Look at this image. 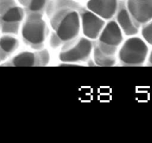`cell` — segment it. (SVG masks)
Instances as JSON below:
<instances>
[{"instance_id": "cell-1", "label": "cell", "mask_w": 152, "mask_h": 143, "mask_svg": "<svg viewBox=\"0 0 152 143\" xmlns=\"http://www.w3.org/2000/svg\"><path fill=\"white\" fill-rule=\"evenodd\" d=\"M48 17L53 30L50 40V45L53 49H56L79 37L81 22L80 12L76 8L53 13L48 15Z\"/></svg>"}, {"instance_id": "cell-2", "label": "cell", "mask_w": 152, "mask_h": 143, "mask_svg": "<svg viewBox=\"0 0 152 143\" xmlns=\"http://www.w3.org/2000/svg\"><path fill=\"white\" fill-rule=\"evenodd\" d=\"M22 40L34 49L43 48L47 39L48 29L42 14H27L20 28Z\"/></svg>"}, {"instance_id": "cell-3", "label": "cell", "mask_w": 152, "mask_h": 143, "mask_svg": "<svg viewBox=\"0 0 152 143\" xmlns=\"http://www.w3.org/2000/svg\"><path fill=\"white\" fill-rule=\"evenodd\" d=\"M148 53V48L145 42L132 36L122 44L117 52V58L122 65L138 66L145 63Z\"/></svg>"}, {"instance_id": "cell-4", "label": "cell", "mask_w": 152, "mask_h": 143, "mask_svg": "<svg viewBox=\"0 0 152 143\" xmlns=\"http://www.w3.org/2000/svg\"><path fill=\"white\" fill-rule=\"evenodd\" d=\"M91 40L86 37H79L62 46L59 58L62 63L80 64L89 60L93 52Z\"/></svg>"}, {"instance_id": "cell-5", "label": "cell", "mask_w": 152, "mask_h": 143, "mask_svg": "<svg viewBox=\"0 0 152 143\" xmlns=\"http://www.w3.org/2000/svg\"><path fill=\"white\" fill-rule=\"evenodd\" d=\"M25 18V11L22 7L15 5L0 16V31L3 34L16 35Z\"/></svg>"}, {"instance_id": "cell-6", "label": "cell", "mask_w": 152, "mask_h": 143, "mask_svg": "<svg viewBox=\"0 0 152 143\" xmlns=\"http://www.w3.org/2000/svg\"><path fill=\"white\" fill-rule=\"evenodd\" d=\"M80 15L81 31L84 37L91 40H97L105 24V20L89 10H82Z\"/></svg>"}, {"instance_id": "cell-7", "label": "cell", "mask_w": 152, "mask_h": 143, "mask_svg": "<svg viewBox=\"0 0 152 143\" xmlns=\"http://www.w3.org/2000/svg\"><path fill=\"white\" fill-rule=\"evenodd\" d=\"M127 9L137 25L152 19V0H128Z\"/></svg>"}, {"instance_id": "cell-8", "label": "cell", "mask_w": 152, "mask_h": 143, "mask_svg": "<svg viewBox=\"0 0 152 143\" xmlns=\"http://www.w3.org/2000/svg\"><path fill=\"white\" fill-rule=\"evenodd\" d=\"M123 41V33L117 22L114 20H111L105 24L97 38L98 43L116 49H118Z\"/></svg>"}, {"instance_id": "cell-9", "label": "cell", "mask_w": 152, "mask_h": 143, "mask_svg": "<svg viewBox=\"0 0 152 143\" xmlns=\"http://www.w3.org/2000/svg\"><path fill=\"white\" fill-rule=\"evenodd\" d=\"M87 8L104 20H109L115 16L118 10V1L117 0H89Z\"/></svg>"}, {"instance_id": "cell-10", "label": "cell", "mask_w": 152, "mask_h": 143, "mask_svg": "<svg viewBox=\"0 0 152 143\" xmlns=\"http://www.w3.org/2000/svg\"><path fill=\"white\" fill-rule=\"evenodd\" d=\"M115 15L116 22L120 26L123 34L132 37L138 34L140 25L134 20L127 7H122L120 9L118 8Z\"/></svg>"}, {"instance_id": "cell-11", "label": "cell", "mask_w": 152, "mask_h": 143, "mask_svg": "<svg viewBox=\"0 0 152 143\" xmlns=\"http://www.w3.org/2000/svg\"><path fill=\"white\" fill-rule=\"evenodd\" d=\"M20 42L16 35L3 34L0 37V55L4 60L13 55L19 47Z\"/></svg>"}, {"instance_id": "cell-12", "label": "cell", "mask_w": 152, "mask_h": 143, "mask_svg": "<svg viewBox=\"0 0 152 143\" xmlns=\"http://www.w3.org/2000/svg\"><path fill=\"white\" fill-rule=\"evenodd\" d=\"M13 66H39L37 52L24 51L15 55L12 60Z\"/></svg>"}, {"instance_id": "cell-13", "label": "cell", "mask_w": 152, "mask_h": 143, "mask_svg": "<svg viewBox=\"0 0 152 143\" xmlns=\"http://www.w3.org/2000/svg\"><path fill=\"white\" fill-rule=\"evenodd\" d=\"M92 54L95 64L99 66H114L117 62V55L102 52L95 44H94Z\"/></svg>"}, {"instance_id": "cell-14", "label": "cell", "mask_w": 152, "mask_h": 143, "mask_svg": "<svg viewBox=\"0 0 152 143\" xmlns=\"http://www.w3.org/2000/svg\"><path fill=\"white\" fill-rule=\"evenodd\" d=\"M20 4L25 7L27 14H43L46 9L48 0H19Z\"/></svg>"}, {"instance_id": "cell-15", "label": "cell", "mask_w": 152, "mask_h": 143, "mask_svg": "<svg viewBox=\"0 0 152 143\" xmlns=\"http://www.w3.org/2000/svg\"><path fill=\"white\" fill-rule=\"evenodd\" d=\"M141 34L144 40L148 44L152 45V19L147 23L144 24L142 28Z\"/></svg>"}, {"instance_id": "cell-16", "label": "cell", "mask_w": 152, "mask_h": 143, "mask_svg": "<svg viewBox=\"0 0 152 143\" xmlns=\"http://www.w3.org/2000/svg\"><path fill=\"white\" fill-rule=\"evenodd\" d=\"M37 57H38L39 66H47L50 62V54L47 49H39L37 51Z\"/></svg>"}, {"instance_id": "cell-17", "label": "cell", "mask_w": 152, "mask_h": 143, "mask_svg": "<svg viewBox=\"0 0 152 143\" xmlns=\"http://www.w3.org/2000/svg\"><path fill=\"white\" fill-rule=\"evenodd\" d=\"M15 5H16L15 0H0V16Z\"/></svg>"}, {"instance_id": "cell-18", "label": "cell", "mask_w": 152, "mask_h": 143, "mask_svg": "<svg viewBox=\"0 0 152 143\" xmlns=\"http://www.w3.org/2000/svg\"><path fill=\"white\" fill-rule=\"evenodd\" d=\"M148 65L152 66V51L151 52V53H150L149 57H148Z\"/></svg>"}, {"instance_id": "cell-19", "label": "cell", "mask_w": 152, "mask_h": 143, "mask_svg": "<svg viewBox=\"0 0 152 143\" xmlns=\"http://www.w3.org/2000/svg\"><path fill=\"white\" fill-rule=\"evenodd\" d=\"M2 61H4V60L2 59V57H1V55H0V63H1V62H2Z\"/></svg>"}, {"instance_id": "cell-20", "label": "cell", "mask_w": 152, "mask_h": 143, "mask_svg": "<svg viewBox=\"0 0 152 143\" xmlns=\"http://www.w3.org/2000/svg\"></svg>"}]
</instances>
